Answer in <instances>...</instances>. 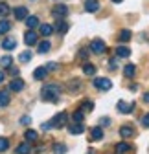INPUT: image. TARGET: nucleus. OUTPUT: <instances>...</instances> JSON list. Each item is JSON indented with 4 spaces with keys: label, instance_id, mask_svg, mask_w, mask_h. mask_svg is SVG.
<instances>
[{
    "label": "nucleus",
    "instance_id": "f257e3e1",
    "mask_svg": "<svg viewBox=\"0 0 149 154\" xmlns=\"http://www.w3.org/2000/svg\"><path fill=\"white\" fill-rule=\"evenodd\" d=\"M41 95L44 101H52V103H57L59 101V95H61V86L59 85H44L41 90Z\"/></svg>",
    "mask_w": 149,
    "mask_h": 154
},
{
    "label": "nucleus",
    "instance_id": "f03ea898",
    "mask_svg": "<svg viewBox=\"0 0 149 154\" xmlns=\"http://www.w3.org/2000/svg\"><path fill=\"white\" fill-rule=\"evenodd\" d=\"M68 15V8L65 4H57V6H53L52 8V17L53 18H57V20H61V18H65Z\"/></svg>",
    "mask_w": 149,
    "mask_h": 154
},
{
    "label": "nucleus",
    "instance_id": "7ed1b4c3",
    "mask_svg": "<svg viewBox=\"0 0 149 154\" xmlns=\"http://www.w3.org/2000/svg\"><path fill=\"white\" fill-rule=\"evenodd\" d=\"M105 50H107V46H105V42L101 41V38H94V41L90 42V51L92 53L101 55V53H105Z\"/></svg>",
    "mask_w": 149,
    "mask_h": 154
},
{
    "label": "nucleus",
    "instance_id": "20e7f679",
    "mask_svg": "<svg viewBox=\"0 0 149 154\" xmlns=\"http://www.w3.org/2000/svg\"><path fill=\"white\" fill-rule=\"evenodd\" d=\"M66 121H68V114H66V112H59V114L52 119V125H53L55 128H61V127L66 125Z\"/></svg>",
    "mask_w": 149,
    "mask_h": 154
},
{
    "label": "nucleus",
    "instance_id": "39448f33",
    "mask_svg": "<svg viewBox=\"0 0 149 154\" xmlns=\"http://www.w3.org/2000/svg\"><path fill=\"white\" fill-rule=\"evenodd\" d=\"M94 86L98 90H110L113 88V83H110L107 77H98V79H94Z\"/></svg>",
    "mask_w": 149,
    "mask_h": 154
},
{
    "label": "nucleus",
    "instance_id": "423d86ee",
    "mask_svg": "<svg viewBox=\"0 0 149 154\" xmlns=\"http://www.w3.org/2000/svg\"><path fill=\"white\" fill-rule=\"evenodd\" d=\"M116 108H118L122 114H131L133 108H135V105H133V103H125V101H118Z\"/></svg>",
    "mask_w": 149,
    "mask_h": 154
},
{
    "label": "nucleus",
    "instance_id": "0eeeda50",
    "mask_svg": "<svg viewBox=\"0 0 149 154\" xmlns=\"http://www.w3.org/2000/svg\"><path fill=\"white\" fill-rule=\"evenodd\" d=\"M13 15H15L17 20H24V18H28V9L24 6H18V8H15Z\"/></svg>",
    "mask_w": 149,
    "mask_h": 154
},
{
    "label": "nucleus",
    "instance_id": "6e6552de",
    "mask_svg": "<svg viewBox=\"0 0 149 154\" xmlns=\"http://www.w3.org/2000/svg\"><path fill=\"white\" fill-rule=\"evenodd\" d=\"M68 132H70V134H74V136H78V134H83V132H85V125L76 121L74 125H70V127H68Z\"/></svg>",
    "mask_w": 149,
    "mask_h": 154
},
{
    "label": "nucleus",
    "instance_id": "1a4fd4ad",
    "mask_svg": "<svg viewBox=\"0 0 149 154\" xmlns=\"http://www.w3.org/2000/svg\"><path fill=\"white\" fill-rule=\"evenodd\" d=\"M24 42H26L28 46H33V44L37 42V33H35L33 29H28V31H26V35H24Z\"/></svg>",
    "mask_w": 149,
    "mask_h": 154
},
{
    "label": "nucleus",
    "instance_id": "9d476101",
    "mask_svg": "<svg viewBox=\"0 0 149 154\" xmlns=\"http://www.w3.org/2000/svg\"><path fill=\"white\" fill-rule=\"evenodd\" d=\"M90 138H92V141L103 140V128H101V127H94V128L90 130Z\"/></svg>",
    "mask_w": 149,
    "mask_h": 154
},
{
    "label": "nucleus",
    "instance_id": "9b49d317",
    "mask_svg": "<svg viewBox=\"0 0 149 154\" xmlns=\"http://www.w3.org/2000/svg\"><path fill=\"white\" fill-rule=\"evenodd\" d=\"M98 9H100V2H98V0H87L85 11H88V13H96Z\"/></svg>",
    "mask_w": 149,
    "mask_h": 154
},
{
    "label": "nucleus",
    "instance_id": "f8f14e48",
    "mask_svg": "<svg viewBox=\"0 0 149 154\" xmlns=\"http://www.w3.org/2000/svg\"><path fill=\"white\" fill-rule=\"evenodd\" d=\"M24 88V81L22 79H13L11 83H9V90L11 92H21Z\"/></svg>",
    "mask_w": 149,
    "mask_h": 154
},
{
    "label": "nucleus",
    "instance_id": "ddd939ff",
    "mask_svg": "<svg viewBox=\"0 0 149 154\" xmlns=\"http://www.w3.org/2000/svg\"><path fill=\"white\" fill-rule=\"evenodd\" d=\"M46 75H48V70L44 68V66H41V68H37L35 72H33V77L37 81H43V79H46Z\"/></svg>",
    "mask_w": 149,
    "mask_h": 154
},
{
    "label": "nucleus",
    "instance_id": "4468645a",
    "mask_svg": "<svg viewBox=\"0 0 149 154\" xmlns=\"http://www.w3.org/2000/svg\"><path fill=\"white\" fill-rule=\"evenodd\" d=\"M26 24H28V28H30V29L37 28V26H39V17H35V15H28Z\"/></svg>",
    "mask_w": 149,
    "mask_h": 154
},
{
    "label": "nucleus",
    "instance_id": "2eb2a0df",
    "mask_svg": "<svg viewBox=\"0 0 149 154\" xmlns=\"http://www.w3.org/2000/svg\"><path fill=\"white\" fill-rule=\"evenodd\" d=\"M15 46H17V41H15V38H11V37H8V38H4V41H2V48L8 50V51L13 50Z\"/></svg>",
    "mask_w": 149,
    "mask_h": 154
},
{
    "label": "nucleus",
    "instance_id": "dca6fc26",
    "mask_svg": "<svg viewBox=\"0 0 149 154\" xmlns=\"http://www.w3.org/2000/svg\"><path fill=\"white\" fill-rule=\"evenodd\" d=\"M9 94L6 92V90H2V92H0V108H4V106H8L9 105Z\"/></svg>",
    "mask_w": 149,
    "mask_h": 154
},
{
    "label": "nucleus",
    "instance_id": "f3484780",
    "mask_svg": "<svg viewBox=\"0 0 149 154\" xmlns=\"http://www.w3.org/2000/svg\"><path fill=\"white\" fill-rule=\"evenodd\" d=\"M133 134H135V130H133L131 127H127V125L120 128V136H122L123 140H127V138H131V136H133Z\"/></svg>",
    "mask_w": 149,
    "mask_h": 154
},
{
    "label": "nucleus",
    "instance_id": "a211bd4d",
    "mask_svg": "<svg viewBox=\"0 0 149 154\" xmlns=\"http://www.w3.org/2000/svg\"><path fill=\"white\" fill-rule=\"evenodd\" d=\"M31 152V147H30V141H26V143H21L17 147V154H30Z\"/></svg>",
    "mask_w": 149,
    "mask_h": 154
},
{
    "label": "nucleus",
    "instance_id": "6ab92c4d",
    "mask_svg": "<svg viewBox=\"0 0 149 154\" xmlns=\"http://www.w3.org/2000/svg\"><path fill=\"white\" fill-rule=\"evenodd\" d=\"M118 41L120 42H129V41H131V31H129V29H122L120 35H118Z\"/></svg>",
    "mask_w": 149,
    "mask_h": 154
},
{
    "label": "nucleus",
    "instance_id": "aec40b11",
    "mask_svg": "<svg viewBox=\"0 0 149 154\" xmlns=\"http://www.w3.org/2000/svg\"><path fill=\"white\" fill-rule=\"evenodd\" d=\"M55 31H57V33H66V31H68V22H65V18H61V20L57 22Z\"/></svg>",
    "mask_w": 149,
    "mask_h": 154
},
{
    "label": "nucleus",
    "instance_id": "412c9836",
    "mask_svg": "<svg viewBox=\"0 0 149 154\" xmlns=\"http://www.w3.org/2000/svg\"><path fill=\"white\" fill-rule=\"evenodd\" d=\"M135 72H136L135 64H125V68H123V75L127 77V79H131V77L135 75Z\"/></svg>",
    "mask_w": 149,
    "mask_h": 154
},
{
    "label": "nucleus",
    "instance_id": "4be33fe9",
    "mask_svg": "<svg viewBox=\"0 0 149 154\" xmlns=\"http://www.w3.org/2000/svg\"><path fill=\"white\" fill-rule=\"evenodd\" d=\"M9 29H11V24L6 20V18H2V20H0V35H6Z\"/></svg>",
    "mask_w": 149,
    "mask_h": 154
},
{
    "label": "nucleus",
    "instance_id": "5701e85b",
    "mask_svg": "<svg viewBox=\"0 0 149 154\" xmlns=\"http://www.w3.org/2000/svg\"><path fill=\"white\" fill-rule=\"evenodd\" d=\"M116 55L118 57H129V55H131V50H129L127 46H118L116 48Z\"/></svg>",
    "mask_w": 149,
    "mask_h": 154
},
{
    "label": "nucleus",
    "instance_id": "b1692460",
    "mask_svg": "<svg viewBox=\"0 0 149 154\" xmlns=\"http://www.w3.org/2000/svg\"><path fill=\"white\" fill-rule=\"evenodd\" d=\"M129 143H125V141H122V143H118L116 145V154H125V152H129Z\"/></svg>",
    "mask_w": 149,
    "mask_h": 154
},
{
    "label": "nucleus",
    "instance_id": "393cba45",
    "mask_svg": "<svg viewBox=\"0 0 149 154\" xmlns=\"http://www.w3.org/2000/svg\"><path fill=\"white\" fill-rule=\"evenodd\" d=\"M52 33H53V28L50 24H41V35L43 37H50Z\"/></svg>",
    "mask_w": 149,
    "mask_h": 154
},
{
    "label": "nucleus",
    "instance_id": "a878e982",
    "mask_svg": "<svg viewBox=\"0 0 149 154\" xmlns=\"http://www.w3.org/2000/svg\"><path fill=\"white\" fill-rule=\"evenodd\" d=\"M24 138H26V141H35L37 138H39V134H37V130H26Z\"/></svg>",
    "mask_w": 149,
    "mask_h": 154
},
{
    "label": "nucleus",
    "instance_id": "bb28decb",
    "mask_svg": "<svg viewBox=\"0 0 149 154\" xmlns=\"http://www.w3.org/2000/svg\"><path fill=\"white\" fill-rule=\"evenodd\" d=\"M50 48H52V44H50V41H43L41 44H39V53H48L50 51Z\"/></svg>",
    "mask_w": 149,
    "mask_h": 154
},
{
    "label": "nucleus",
    "instance_id": "cd10ccee",
    "mask_svg": "<svg viewBox=\"0 0 149 154\" xmlns=\"http://www.w3.org/2000/svg\"><path fill=\"white\" fill-rule=\"evenodd\" d=\"M83 73H85V75H94V73H96V66L90 64V63H87V64L83 66Z\"/></svg>",
    "mask_w": 149,
    "mask_h": 154
},
{
    "label": "nucleus",
    "instance_id": "c85d7f7f",
    "mask_svg": "<svg viewBox=\"0 0 149 154\" xmlns=\"http://www.w3.org/2000/svg\"><path fill=\"white\" fill-rule=\"evenodd\" d=\"M65 152H66V145H61V143L53 145V154H65Z\"/></svg>",
    "mask_w": 149,
    "mask_h": 154
},
{
    "label": "nucleus",
    "instance_id": "c756f323",
    "mask_svg": "<svg viewBox=\"0 0 149 154\" xmlns=\"http://www.w3.org/2000/svg\"><path fill=\"white\" fill-rule=\"evenodd\" d=\"M9 15V6L8 4H0V18H6Z\"/></svg>",
    "mask_w": 149,
    "mask_h": 154
},
{
    "label": "nucleus",
    "instance_id": "7c9ffc66",
    "mask_svg": "<svg viewBox=\"0 0 149 154\" xmlns=\"http://www.w3.org/2000/svg\"><path fill=\"white\" fill-rule=\"evenodd\" d=\"M31 59V51H22L21 55H18V61L21 63H28Z\"/></svg>",
    "mask_w": 149,
    "mask_h": 154
},
{
    "label": "nucleus",
    "instance_id": "2f4dec72",
    "mask_svg": "<svg viewBox=\"0 0 149 154\" xmlns=\"http://www.w3.org/2000/svg\"><path fill=\"white\" fill-rule=\"evenodd\" d=\"M11 61H13L11 57H9V55H6V57H2V59H0V64H2L4 68H9V66H11Z\"/></svg>",
    "mask_w": 149,
    "mask_h": 154
},
{
    "label": "nucleus",
    "instance_id": "473e14b6",
    "mask_svg": "<svg viewBox=\"0 0 149 154\" xmlns=\"http://www.w3.org/2000/svg\"><path fill=\"white\" fill-rule=\"evenodd\" d=\"M72 118H74V121H78V123H81V121H83V118H85V116H83V112H81V110H78V112H74V116H72Z\"/></svg>",
    "mask_w": 149,
    "mask_h": 154
},
{
    "label": "nucleus",
    "instance_id": "72a5a7b5",
    "mask_svg": "<svg viewBox=\"0 0 149 154\" xmlns=\"http://www.w3.org/2000/svg\"><path fill=\"white\" fill-rule=\"evenodd\" d=\"M8 147H9V141L6 138H0V152H4Z\"/></svg>",
    "mask_w": 149,
    "mask_h": 154
},
{
    "label": "nucleus",
    "instance_id": "f704fd0d",
    "mask_svg": "<svg viewBox=\"0 0 149 154\" xmlns=\"http://www.w3.org/2000/svg\"><path fill=\"white\" fill-rule=\"evenodd\" d=\"M92 108H94V105H92L90 101H85V103L81 105V110H87V112H88V110H92Z\"/></svg>",
    "mask_w": 149,
    "mask_h": 154
},
{
    "label": "nucleus",
    "instance_id": "c9c22d12",
    "mask_svg": "<svg viewBox=\"0 0 149 154\" xmlns=\"http://www.w3.org/2000/svg\"><path fill=\"white\" fill-rule=\"evenodd\" d=\"M142 125H144L145 128H149V114H145L144 118H142Z\"/></svg>",
    "mask_w": 149,
    "mask_h": 154
},
{
    "label": "nucleus",
    "instance_id": "e433bc0d",
    "mask_svg": "<svg viewBox=\"0 0 149 154\" xmlns=\"http://www.w3.org/2000/svg\"><path fill=\"white\" fill-rule=\"evenodd\" d=\"M44 68H46L48 72H53L55 68H57V64H55V63H48V64H44Z\"/></svg>",
    "mask_w": 149,
    "mask_h": 154
},
{
    "label": "nucleus",
    "instance_id": "4c0bfd02",
    "mask_svg": "<svg viewBox=\"0 0 149 154\" xmlns=\"http://www.w3.org/2000/svg\"><path fill=\"white\" fill-rule=\"evenodd\" d=\"M30 121H31L30 116H22V118H21V123H22V125H30Z\"/></svg>",
    "mask_w": 149,
    "mask_h": 154
},
{
    "label": "nucleus",
    "instance_id": "58836bf2",
    "mask_svg": "<svg viewBox=\"0 0 149 154\" xmlns=\"http://www.w3.org/2000/svg\"><path fill=\"white\" fill-rule=\"evenodd\" d=\"M70 88H72V90H76V88H79V81H78V79H74V81L70 83Z\"/></svg>",
    "mask_w": 149,
    "mask_h": 154
},
{
    "label": "nucleus",
    "instance_id": "ea45409f",
    "mask_svg": "<svg viewBox=\"0 0 149 154\" xmlns=\"http://www.w3.org/2000/svg\"><path fill=\"white\" fill-rule=\"evenodd\" d=\"M109 123H110V119H109V118H101V119H100V125H101V127H107Z\"/></svg>",
    "mask_w": 149,
    "mask_h": 154
},
{
    "label": "nucleus",
    "instance_id": "a19ab883",
    "mask_svg": "<svg viewBox=\"0 0 149 154\" xmlns=\"http://www.w3.org/2000/svg\"><path fill=\"white\" fill-rule=\"evenodd\" d=\"M88 57V51L87 50H81V53H79V59H87Z\"/></svg>",
    "mask_w": 149,
    "mask_h": 154
},
{
    "label": "nucleus",
    "instance_id": "79ce46f5",
    "mask_svg": "<svg viewBox=\"0 0 149 154\" xmlns=\"http://www.w3.org/2000/svg\"><path fill=\"white\" fill-rule=\"evenodd\" d=\"M109 68H110V70H116V68H118V66H116V61H114V59L109 63Z\"/></svg>",
    "mask_w": 149,
    "mask_h": 154
},
{
    "label": "nucleus",
    "instance_id": "37998d69",
    "mask_svg": "<svg viewBox=\"0 0 149 154\" xmlns=\"http://www.w3.org/2000/svg\"><path fill=\"white\" fill-rule=\"evenodd\" d=\"M52 127H53V125H52V121H50V123H44V125H43V130H50Z\"/></svg>",
    "mask_w": 149,
    "mask_h": 154
},
{
    "label": "nucleus",
    "instance_id": "c03bdc74",
    "mask_svg": "<svg viewBox=\"0 0 149 154\" xmlns=\"http://www.w3.org/2000/svg\"><path fill=\"white\" fill-rule=\"evenodd\" d=\"M9 73H11V75H17V73H18V68H15V66L9 68Z\"/></svg>",
    "mask_w": 149,
    "mask_h": 154
},
{
    "label": "nucleus",
    "instance_id": "a18cd8bd",
    "mask_svg": "<svg viewBox=\"0 0 149 154\" xmlns=\"http://www.w3.org/2000/svg\"><path fill=\"white\" fill-rule=\"evenodd\" d=\"M144 101H145V103H149V92H147V94H144Z\"/></svg>",
    "mask_w": 149,
    "mask_h": 154
},
{
    "label": "nucleus",
    "instance_id": "49530a36",
    "mask_svg": "<svg viewBox=\"0 0 149 154\" xmlns=\"http://www.w3.org/2000/svg\"><path fill=\"white\" fill-rule=\"evenodd\" d=\"M2 81H4V72H0V85H2Z\"/></svg>",
    "mask_w": 149,
    "mask_h": 154
},
{
    "label": "nucleus",
    "instance_id": "de8ad7c7",
    "mask_svg": "<svg viewBox=\"0 0 149 154\" xmlns=\"http://www.w3.org/2000/svg\"><path fill=\"white\" fill-rule=\"evenodd\" d=\"M110 2H114V4H120V2H123V0H110Z\"/></svg>",
    "mask_w": 149,
    "mask_h": 154
}]
</instances>
